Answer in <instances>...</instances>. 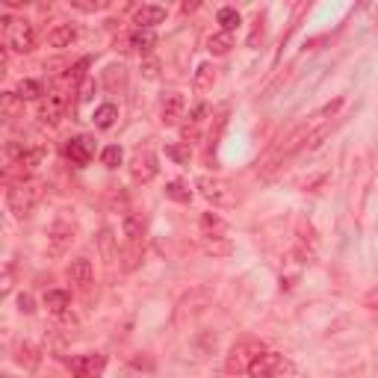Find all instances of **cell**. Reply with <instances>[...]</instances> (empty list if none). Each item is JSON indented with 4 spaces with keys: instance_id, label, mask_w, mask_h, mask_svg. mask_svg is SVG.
<instances>
[{
    "instance_id": "obj_26",
    "label": "cell",
    "mask_w": 378,
    "mask_h": 378,
    "mask_svg": "<svg viewBox=\"0 0 378 378\" xmlns=\"http://www.w3.org/2000/svg\"><path fill=\"white\" fill-rule=\"evenodd\" d=\"M15 95L21 98V101H36V98L42 101L45 89H42V83H38V80H21V83H18V89H15Z\"/></svg>"
},
{
    "instance_id": "obj_39",
    "label": "cell",
    "mask_w": 378,
    "mask_h": 378,
    "mask_svg": "<svg viewBox=\"0 0 378 378\" xmlns=\"http://www.w3.org/2000/svg\"><path fill=\"white\" fill-rule=\"evenodd\" d=\"M101 248H104L107 257H113V234H109V231L101 234Z\"/></svg>"
},
{
    "instance_id": "obj_43",
    "label": "cell",
    "mask_w": 378,
    "mask_h": 378,
    "mask_svg": "<svg viewBox=\"0 0 378 378\" xmlns=\"http://www.w3.org/2000/svg\"><path fill=\"white\" fill-rule=\"evenodd\" d=\"M257 27H254V33H252V38H248V45H257V38H260L263 36V18H257V21H254Z\"/></svg>"
},
{
    "instance_id": "obj_27",
    "label": "cell",
    "mask_w": 378,
    "mask_h": 378,
    "mask_svg": "<svg viewBox=\"0 0 378 378\" xmlns=\"http://www.w3.org/2000/svg\"><path fill=\"white\" fill-rule=\"evenodd\" d=\"M142 234H145L142 219L133 216V213H127L124 216V236H127V243H142Z\"/></svg>"
},
{
    "instance_id": "obj_38",
    "label": "cell",
    "mask_w": 378,
    "mask_h": 378,
    "mask_svg": "<svg viewBox=\"0 0 378 378\" xmlns=\"http://www.w3.org/2000/svg\"><path fill=\"white\" fill-rule=\"evenodd\" d=\"M92 92H95V80H83L80 83V101H92Z\"/></svg>"
},
{
    "instance_id": "obj_10",
    "label": "cell",
    "mask_w": 378,
    "mask_h": 378,
    "mask_svg": "<svg viewBox=\"0 0 378 378\" xmlns=\"http://www.w3.org/2000/svg\"><path fill=\"white\" fill-rule=\"evenodd\" d=\"M104 366H107L104 355H98V352L80 355V357H74L71 361V378H101Z\"/></svg>"
},
{
    "instance_id": "obj_16",
    "label": "cell",
    "mask_w": 378,
    "mask_h": 378,
    "mask_svg": "<svg viewBox=\"0 0 378 378\" xmlns=\"http://www.w3.org/2000/svg\"><path fill=\"white\" fill-rule=\"evenodd\" d=\"M136 30H154L157 24H163L166 21V9L163 6H154V3H148L142 9H136Z\"/></svg>"
},
{
    "instance_id": "obj_28",
    "label": "cell",
    "mask_w": 378,
    "mask_h": 378,
    "mask_svg": "<svg viewBox=\"0 0 378 378\" xmlns=\"http://www.w3.org/2000/svg\"><path fill=\"white\" fill-rule=\"evenodd\" d=\"M213 80H216V68L213 65H198V71H195V80H192V86H195V92H207V89L213 86Z\"/></svg>"
},
{
    "instance_id": "obj_40",
    "label": "cell",
    "mask_w": 378,
    "mask_h": 378,
    "mask_svg": "<svg viewBox=\"0 0 378 378\" xmlns=\"http://www.w3.org/2000/svg\"><path fill=\"white\" fill-rule=\"evenodd\" d=\"M364 304H366V307H370V311H378V287H375V290H370V293H366V296H364Z\"/></svg>"
},
{
    "instance_id": "obj_37",
    "label": "cell",
    "mask_w": 378,
    "mask_h": 378,
    "mask_svg": "<svg viewBox=\"0 0 378 378\" xmlns=\"http://www.w3.org/2000/svg\"><path fill=\"white\" fill-rule=\"evenodd\" d=\"M166 154L172 157V160H177V163H189V154L184 151V148H177V145H168V148H166Z\"/></svg>"
},
{
    "instance_id": "obj_34",
    "label": "cell",
    "mask_w": 378,
    "mask_h": 378,
    "mask_svg": "<svg viewBox=\"0 0 378 378\" xmlns=\"http://www.w3.org/2000/svg\"><path fill=\"white\" fill-rule=\"evenodd\" d=\"M74 9H80V12H101V9L109 6V0H95V3H83V0H71Z\"/></svg>"
},
{
    "instance_id": "obj_2",
    "label": "cell",
    "mask_w": 378,
    "mask_h": 378,
    "mask_svg": "<svg viewBox=\"0 0 378 378\" xmlns=\"http://www.w3.org/2000/svg\"><path fill=\"white\" fill-rule=\"evenodd\" d=\"M263 352H266V346H263L260 340H254V337H245V340L234 343L231 352H227V357H225V373H227V375H243V373H248Z\"/></svg>"
},
{
    "instance_id": "obj_41",
    "label": "cell",
    "mask_w": 378,
    "mask_h": 378,
    "mask_svg": "<svg viewBox=\"0 0 378 378\" xmlns=\"http://www.w3.org/2000/svg\"><path fill=\"white\" fill-rule=\"evenodd\" d=\"M157 68H160V63H157V59H148V63L142 65V71H145V77H157V74H160Z\"/></svg>"
},
{
    "instance_id": "obj_8",
    "label": "cell",
    "mask_w": 378,
    "mask_h": 378,
    "mask_svg": "<svg viewBox=\"0 0 378 378\" xmlns=\"http://www.w3.org/2000/svg\"><path fill=\"white\" fill-rule=\"evenodd\" d=\"M157 172H160V163H157L154 148H151V145L136 148L133 157H131V175H133V181L148 184V181H154V177H157Z\"/></svg>"
},
{
    "instance_id": "obj_15",
    "label": "cell",
    "mask_w": 378,
    "mask_h": 378,
    "mask_svg": "<svg viewBox=\"0 0 378 378\" xmlns=\"http://www.w3.org/2000/svg\"><path fill=\"white\" fill-rule=\"evenodd\" d=\"M227 115H231V107H227V104H222V107L216 109L213 124H210V133H207V157H213V154H216L219 139H222V131L227 127Z\"/></svg>"
},
{
    "instance_id": "obj_22",
    "label": "cell",
    "mask_w": 378,
    "mask_h": 378,
    "mask_svg": "<svg viewBox=\"0 0 378 378\" xmlns=\"http://www.w3.org/2000/svg\"><path fill=\"white\" fill-rule=\"evenodd\" d=\"M115 118H118V107L115 104H101L95 109L92 122H95V127H101V131H109V127L115 124Z\"/></svg>"
},
{
    "instance_id": "obj_5",
    "label": "cell",
    "mask_w": 378,
    "mask_h": 378,
    "mask_svg": "<svg viewBox=\"0 0 378 378\" xmlns=\"http://www.w3.org/2000/svg\"><path fill=\"white\" fill-rule=\"evenodd\" d=\"M198 189H201V195L210 201L213 207H234L236 204V195H234V189L227 186L222 177H213V175H201L198 177Z\"/></svg>"
},
{
    "instance_id": "obj_29",
    "label": "cell",
    "mask_w": 378,
    "mask_h": 378,
    "mask_svg": "<svg viewBox=\"0 0 378 378\" xmlns=\"http://www.w3.org/2000/svg\"><path fill=\"white\" fill-rule=\"evenodd\" d=\"M24 101L18 98L15 92H3V101H0V109H3V118L6 122H12V118H18V113H21Z\"/></svg>"
},
{
    "instance_id": "obj_7",
    "label": "cell",
    "mask_w": 378,
    "mask_h": 378,
    "mask_svg": "<svg viewBox=\"0 0 378 378\" xmlns=\"http://www.w3.org/2000/svg\"><path fill=\"white\" fill-rule=\"evenodd\" d=\"M213 302V290L210 287H195L189 296H184L181 302H177V311H175V322L184 325L186 320H192L195 313H201L207 304Z\"/></svg>"
},
{
    "instance_id": "obj_21",
    "label": "cell",
    "mask_w": 378,
    "mask_h": 378,
    "mask_svg": "<svg viewBox=\"0 0 378 378\" xmlns=\"http://www.w3.org/2000/svg\"><path fill=\"white\" fill-rule=\"evenodd\" d=\"M68 304H71V296H68L65 290H47L45 293V307L51 313H65Z\"/></svg>"
},
{
    "instance_id": "obj_17",
    "label": "cell",
    "mask_w": 378,
    "mask_h": 378,
    "mask_svg": "<svg viewBox=\"0 0 378 378\" xmlns=\"http://www.w3.org/2000/svg\"><path fill=\"white\" fill-rule=\"evenodd\" d=\"M92 263L86 260V257H77V260H71V266H68V281L77 284L80 290H86L89 284H92Z\"/></svg>"
},
{
    "instance_id": "obj_11",
    "label": "cell",
    "mask_w": 378,
    "mask_h": 378,
    "mask_svg": "<svg viewBox=\"0 0 378 378\" xmlns=\"http://www.w3.org/2000/svg\"><path fill=\"white\" fill-rule=\"evenodd\" d=\"M92 151H95V145H92V139H89V136H74V139H68V145H65V157L77 168L89 166V160H92Z\"/></svg>"
},
{
    "instance_id": "obj_18",
    "label": "cell",
    "mask_w": 378,
    "mask_h": 378,
    "mask_svg": "<svg viewBox=\"0 0 378 378\" xmlns=\"http://www.w3.org/2000/svg\"><path fill=\"white\" fill-rule=\"evenodd\" d=\"M77 38V30L71 24H54L47 30V45L51 47H71Z\"/></svg>"
},
{
    "instance_id": "obj_42",
    "label": "cell",
    "mask_w": 378,
    "mask_h": 378,
    "mask_svg": "<svg viewBox=\"0 0 378 378\" xmlns=\"http://www.w3.org/2000/svg\"><path fill=\"white\" fill-rule=\"evenodd\" d=\"M18 307H21L24 313H33V311H36V307H33V298H30V296H21V298H18Z\"/></svg>"
},
{
    "instance_id": "obj_25",
    "label": "cell",
    "mask_w": 378,
    "mask_h": 378,
    "mask_svg": "<svg viewBox=\"0 0 378 378\" xmlns=\"http://www.w3.org/2000/svg\"><path fill=\"white\" fill-rule=\"evenodd\" d=\"M207 47H210V54H216V56H225L227 51L234 47V33H213L210 36V42H207Z\"/></svg>"
},
{
    "instance_id": "obj_31",
    "label": "cell",
    "mask_w": 378,
    "mask_h": 378,
    "mask_svg": "<svg viewBox=\"0 0 378 378\" xmlns=\"http://www.w3.org/2000/svg\"><path fill=\"white\" fill-rule=\"evenodd\" d=\"M204 252L207 254H213V257H225V254H231V243L225 240V236H204Z\"/></svg>"
},
{
    "instance_id": "obj_24",
    "label": "cell",
    "mask_w": 378,
    "mask_h": 378,
    "mask_svg": "<svg viewBox=\"0 0 378 378\" xmlns=\"http://www.w3.org/2000/svg\"><path fill=\"white\" fill-rule=\"evenodd\" d=\"M127 45H131L133 51H139V54H148L157 45V33H154V30H136Z\"/></svg>"
},
{
    "instance_id": "obj_3",
    "label": "cell",
    "mask_w": 378,
    "mask_h": 378,
    "mask_svg": "<svg viewBox=\"0 0 378 378\" xmlns=\"http://www.w3.org/2000/svg\"><path fill=\"white\" fill-rule=\"evenodd\" d=\"M3 45L15 54H30L36 47V30L24 18L3 15Z\"/></svg>"
},
{
    "instance_id": "obj_36",
    "label": "cell",
    "mask_w": 378,
    "mask_h": 378,
    "mask_svg": "<svg viewBox=\"0 0 378 378\" xmlns=\"http://www.w3.org/2000/svg\"><path fill=\"white\" fill-rule=\"evenodd\" d=\"M340 104H343V98H337V101H331V104H328V107H322V109H320V113H316V115H313V122H322V118H328V115H334V113H337V109H340Z\"/></svg>"
},
{
    "instance_id": "obj_9",
    "label": "cell",
    "mask_w": 378,
    "mask_h": 378,
    "mask_svg": "<svg viewBox=\"0 0 378 378\" xmlns=\"http://www.w3.org/2000/svg\"><path fill=\"white\" fill-rule=\"evenodd\" d=\"M68 107V95L63 89H51V92H45V98L38 101V122L42 124H56L59 118H63Z\"/></svg>"
},
{
    "instance_id": "obj_14",
    "label": "cell",
    "mask_w": 378,
    "mask_h": 378,
    "mask_svg": "<svg viewBox=\"0 0 378 378\" xmlns=\"http://www.w3.org/2000/svg\"><path fill=\"white\" fill-rule=\"evenodd\" d=\"M204 115H207V107H204V104H198V107L192 109V113H189V118H186L184 127H181V139H184V145H195L198 139H201Z\"/></svg>"
},
{
    "instance_id": "obj_33",
    "label": "cell",
    "mask_w": 378,
    "mask_h": 378,
    "mask_svg": "<svg viewBox=\"0 0 378 378\" xmlns=\"http://www.w3.org/2000/svg\"><path fill=\"white\" fill-rule=\"evenodd\" d=\"M122 148H118V145H107L104 148V151H101V163L107 166V168H118V166H122Z\"/></svg>"
},
{
    "instance_id": "obj_19",
    "label": "cell",
    "mask_w": 378,
    "mask_h": 378,
    "mask_svg": "<svg viewBox=\"0 0 378 378\" xmlns=\"http://www.w3.org/2000/svg\"><path fill=\"white\" fill-rule=\"evenodd\" d=\"M198 225H201V234L204 236H225L227 234V222L219 213H204Z\"/></svg>"
},
{
    "instance_id": "obj_4",
    "label": "cell",
    "mask_w": 378,
    "mask_h": 378,
    "mask_svg": "<svg viewBox=\"0 0 378 378\" xmlns=\"http://www.w3.org/2000/svg\"><path fill=\"white\" fill-rule=\"evenodd\" d=\"M42 201V184L38 181H18L9 189V210L18 219H24L36 210V204Z\"/></svg>"
},
{
    "instance_id": "obj_6",
    "label": "cell",
    "mask_w": 378,
    "mask_h": 378,
    "mask_svg": "<svg viewBox=\"0 0 378 378\" xmlns=\"http://www.w3.org/2000/svg\"><path fill=\"white\" fill-rule=\"evenodd\" d=\"M74 234H77L74 219L59 216L54 222V227H51V234H47V254H51V257L65 254L68 248H71V243H74Z\"/></svg>"
},
{
    "instance_id": "obj_23",
    "label": "cell",
    "mask_w": 378,
    "mask_h": 378,
    "mask_svg": "<svg viewBox=\"0 0 378 378\" xmlns=\"http://www.w3.org/2000/svg\"><path fill=\"white\" fill-rule=\"evenodd\" d=\"M139 260H142V243H124L122 248V269L124 272H133Z\"/></svg>"
},
{
    "instance_id": "obj_12",
    "label": "cell",
    "mask_w": 378,
    "mask_h": 378,
    "mask_svg": "<svg viewBox=\"0 0 378 378\" xmlns=\"http://www.w3.org/2000/svg\"><path fill=\"white\" fill-rule=\"evenodd\" d=\"M281 370H284V357L275 352H263L248 373H252V378H281Z\"/></svg>"
},
{
    "instance_id": "obj_13",
    "label": "cell",
    "mask_w": 378,
    "mask_h": 378,
    "mask_svg": "<svg viewBox=\"0 0 378 378\" xmlns=\"http://www.w3.org/2000/svg\"><path fill=\"white\" fill-rule=\"evenodd\" d=\"M184 109H186V101H184V95L181 92H168L163 98V107H160V122L166 127H172L177 124L184 118Z\"/></svg>"
},
{
    "instance_id": "obj_32",
    "label": "cell",
    "mask_w": 378,
    "mask_h": 378,
    "mask_svg": "<svg viewBox=\"0 0 378 378\" xmlns=\"http://www.w3.org/2000/svg\"><path fill=\"white\" fill-rule=\"evenodd\" d=\"M166 195L172 198V201H177V204H189V198H192V192L186 189V184L184 181H172L166 186Z\"/></svg>"
},
{
    "instance_id": "obj_44",
    "label": "cell",
    "mask_w": 378,
    "mask_h": 378,
    "mask_svg": "<svg viewBox=\"0 0 378 378\" xmlns=\"http://www.w3.org/2000/svg\"><path fill=\"white\" fill-rule=\"evenodd\" d=\"M3 378H15V375H3Z\"/></svg>"
},
{
    "instance_id": "obj_35",
    "label": "cell",
    "mask_w": 378,
    "mask_h": 378,
    "mask_svg": "<svg viewBox=\"0 0 378 378\" xmlns=\"http://www.w3.org/2000/svg\"><path fill=\"white\" fill-rule=\"evenodd\" d=\"M89 63H92V59L83 56L80 63H77V65L71 68V83H83V80H89V77H86V68H89Z\"/></svg>"
},
{
    "instance_id": "obj_30",
    "label": "cell",
    "mask_w": 378,
    "mask_h": 378,
    "mask_svg": "<svg viewBox=\"0 0 378 378\" xmlns=\"http://www.w3.org/2000/svg\"><path fill=\"white\" fill-rule=\"evenodd\" d=\"M216 21L222 24V33H234V30L240 27V12H236L234 6H225V9H219Z\"/></svg>"
},
{
    "instance_id": "obj_1",
    "label": "cell",
    "mask_w": 378,
    "mask_h": 378,
    "mask_svg": "<svg viewBox=\"0 0 378 378\" xmlns=\"http://www.w3.org/2000/svg\"><path fill=\"white\" fill-rule=\"evenodd\" d=\"M311 133H313V131H311V124H302L298 131H293L290 136L284 139V145H281V148H275V151H272L269 157H266V163L260 166V175H263V177H272L275 172H281L284 163H290L293 157L307 145Z\"/></svg>"
},
{
    "instance_id": "obj_20",
    "label": "cell",
    "mask_w": 378,
    "mask_h": 378,
    "mask_svg": "<svg viewBox=\"0 0 378 378\" xmlns=\"http://www.w3.org/2000/svg\"><path fill=\"white\" fill-rule=\"evenodd\" d=\"M15 361L21 364V366H27V370H36L38 361H42V355H38V346H33V343H21V346L15 349Z\"/></svg>"
}]
</instances>
